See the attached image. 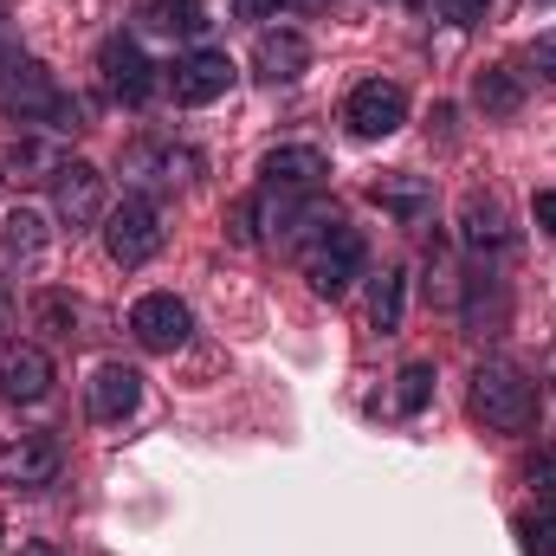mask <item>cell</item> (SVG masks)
<instances>
[{
  "label": "cell",
  "instance_id": "cell-14",
  "mask_svg": "<svg viewBox=\"0 0 556 556\" xmlns=\"http://www.w3.org/2000/svg\"><path fill=\"white\" fill-rule=\"evenodd\" d=\"M304 65H311V39H304V33H291V26L260 33V46H253V72H260L266 85H291V78H304Z\"/></svg>",
  "mask_w": 556,
  "mask_h": 556
},
{
  "label": "cell",
  "instance_id": "cell-1",
  "mask_svg": "<svg viewBox=\"0 0 556 556\" xmlns=\"http://www.w3.org/2000/svg\"><path fill=\"white\" fill-rule=\"evenodd\" d=\"M0 111L20 117V124H46V130H59V137L85 130V104H78L72 91H59V78H52L39 59H26V52H13V46H0Z\"/></svg>",
  "mask_w": 556,
  "mask_h": 556
},
{
  "label": "cell",
  "instance_id": "cell-26",
  "mask_svg": "<svg viewBox=\"0 0 556 556\" xmlns=\"http://www.w3.org/2000/svg\"><path fill=\"white\" fill-rule=\"evenodd\" d=\"M525 479H531L538 498H556V446H538V453L525 459Z\"/></svg>",
  "mask_w": 556,
  "mask_h": 556
},
{
  "label": "cell",
  "instance_id": "cell-13",
  "mask_svg": "<svg viewBox=\"0 0 556 556\" xmlns=\"http://www.w3.org/2000/svg\"><path fill=\"white\" fill-rule=\"evenodd\" d=\"M260 175H266V188L317 194V188H324V175H330V162H324V149H311V142H285V149H273V155L260 162Z\"/></svg>",
  "mask_w": 556,
  "mask_h": 556
},
{
  "label": "cell",
  "instance_id": "cell-9",
  "mask_svg": "<svg viewBox=\"0 0 556 556\" xmlns=\"http://www.w3.org/2000/svg\"><path fill=\"white\" fill-rule=\"evenodd\" d=\"M52 214L78 233V227H91V220H104L111 207H104V175L91 168V162H59V175H52Z\"/></svg>",
  "mask_w": 556,
  "mask_h": 556
},
{
  "label": "cell",
  "instance_id": "cell-12",
  "mask_svg": "<svg viewBox=\"0 0 556 556\" xmlns=\"http://www.w3.org/2000/svg\"><path fill=\"white\" fill-rule=\"evenodd\" d=\"M137 402H142V376L130 363H98L91 369V382H85L91 420H124V415H137Z\"/></svg>",
  "mask_w": 556,
  "mask_h": 556
},
{
  "label": "cell",
  "instance_id": "cell-17",
  "mask_svg": "<svg viewBox=\"0 0 556 556\" xmlns=\"http://www.w3.org/2000/svg\"><path fill=\"white\" fill-rule=\"evenodd\" d=\"M59 142L33 137V130H20V137H7V181H20V188H33V181H52L59 175Z\"/></svg>",
  "mask_w": 556,
  "mask_h": 556
},
{
  "label": "cell",
  "instance_id": "cell-18",
  "mask_svg": "<svg viewBox=\"0 0 556 556\" xmlns=\"http://www.w3.org/2000/svg\"><path fill=\"white\" fill-rule=\"evenodd\" d=\"M142 33H162V39H201L214 20H207V7L201 0H149L137 13Z\"/></svg>",
  "mask_w": 556,
  "mask_h": 556
},
{
  "label": "cell",
  "instance_id": "cell-19",
  "mask_svg": "<svg viewBox=\"0 0 556 556\" xmlns=\"http://www.w3.org/2000/svg\"><path fill=\"white\" fill-rule=\"evenodd\" d=\"M46 247H52V227H46V214H33V207H13V214L0 220V253H7L13 266H33Z\"/></svg>",
  "mask_w": 556,
  "mask_h": 556
},
{
  "label": "cell",
  "instance_id": "cell-22",
  "mask_svg": "<svg viewBox=\"0 0 556 556\" xmlns=\"http://www.w3.org/2000/svg\"><path fill=\"white\" fill-rule=\"evenodd\" d=\"M402 311H408V273H402V266H389V273L376 278L369 317H376V330H382V337H395V330H402Z\"/></svg>",
  "mask_w": 556,
  "mask_h": 556
},
{
  "label": "cell",
  "instance_id": "cell-32",
  "mask_svg": "<svg viewBox=\"0 0 556 556\" xmlns=\"http://www.w3.org/2000/svg\"><path fill=\"white\" fill-rule=\"evenodd\" d=\"M408 7H415V13H420V7H427V0H408Z\"/></svg>",
  "mask_w": 556,
  "mask_h": 556
},
{
  "label": "cell",
  "instance_id": "cell-23",
  "mask_svg": "<svg viewBox=\"0 0 556 556\" xmlns=\"http://www.w3.org/2000/svg\"><path fill=\"white\" fill-rule=\"evenodd\" d=\"M33 324H39L46 337H78L85 311H78V298H72V291H39V298H33Z\"/></svg>",
  "mask_w": 556,
  "mask_h": 556
},
{
  "label": "cell",
  "instance_id": "cell-30",
  "mask_svg": "<svg viewBox=\"0 0 556 556\" xmlns=\"http://www.w3.org/2000/svg\"><path fill=\"white\" fill-rule=\"evenodd\" d=\"M278 13H317V7H330V0H273Z\"/></svg>",
  "mask_w": 556,
  "mask_h": 556
},
{
  "label": "cell",
  "instance_id": "cell-31",
  "mask_svg": "<svg viewBox=\"0 0 556 556\" xmlns=\"http://www.w3.org/2000/svg\"><path fill=\"white\" fill-rule=\"evenodd\" d=\"M13 556H59V551H52V544H20Z\"/></svg>",
  "mask_w": 556,
  "mask_h": 556
},
{
  "label": "cell",
  "instance_id": "cell-15",
  "mask_svg": "<svg viewBox=\"0 0 556 556\" xmlns=\"http://www.w3.org/2000/svg\"><path fill=\"white\" fill-rule=\"evenodd\" d=\"M459 240H466L472 253H505V247H511L505 207H498L492 194H466V201H459Z\"/></svg>",
  "mask_w": 556,
  "mask_h": 556
},
{
  "label": "cell",
  "instance_id": "cell-5",
  "mask_svg": "<svg viewBox=\"0 0 556 556\" xmlns=\"http://www.w3.org/2000/svg\"><path fill=\"white\" fill-rule=\"evenodd\" d=\"M233 78H240V65L227 59V52H214V46H201V52H188V59H175L168 65V98L175 104H188V111H201V104H214V98H227L233 91Z\"/></svg>",
  "mask_w": 556,
  "mask_h": 556
},
{
  "label": "cell",
  "instance_id": "cell-6",
  "mask_svg": "<svg viewBox=\"0 0 556 556\" xmlns=\"http://www.w3.org/2000/svg\"><path fill=\"white\" fill-rule=\"evenodd\" d=\"M343 124H350L363 142L395 137V130L408 124V91H402L395 78H363V85L343 98Z\"/></svg>",
  "mask_w": 556,
  "mask_h": 556
},
{
  "label": "cell",
  "instance_id": "cell-29",
  "mask_svg": "<svg viewBox=\"0 0 556 556\" xmlns=\"http://www.w3.org/2000/svg\"><path fill=\"white\" fill-rule=\"evenodd\" d=\"M531 214H538V227H544V233L556 240V188H544V194L531 201Z\"/></svg>",
  "mask_w": 556,
  "mask_h": 556
},
{
  "label": "cell",
  "instance_id": "cell-2",
  "mask_svg": "<svg viewBox=\"0 0 556 556\" xmlns=\"http://www.w3.org/2000/svg\"><path fill=\"white\" fill-rule=\"evenodd\" d=\"M538 382L518 363H479L472 369V415L498 433H531L538 427Z\"/></svg>",
  "mask_w": 556,
  "mask_h": 556
},
{
  "label": "cell",
  "instance_id": "cell-25",
  "mask_svg": "<svg viewBox=\"0 0 556 556\" xmlns=\"http://www.w3.org/2000/svg\"><path fill=\"white\" fill-rule=\"evenodd\" d=\"M433 402V363H408L402 376H395V408L402 415H420Z\"/></svg>",
  "mask_w": 556,
  "mask_h": 556
},
{
  "label": "cell",
  "instance_id": "cell-11",
  "mask_svg": "<svg viewBox=\"0 0 556 556\" xmlns=\"http://www.w3.org/2000/svg\"><path fill=\"white\" fill-rule=\"evenodd\" d=\"M0 395L7 402H46L52 395V356L39 343H0Z\"/></svg>",
  "mask_w": 556,
  "mask_h": 556
},
{
  "label": "cell",
  "instance_id": "cell-3",
  "mask_svg": "<svg viewBox=\"0 0 556 556\" xmlns=\"http://www.w3.org/2000/svg\"><path fill=\"white\" fill-rule=\"evenodd\" d=\"M298 260H304V278H311L317 298H343V291L363 278V266H369V240H363L356 227L330 220V227H317V233L298 247Z\"/></svg>",
  "mask_w": 556,
  "mask_h": 556
},
{
  "label": "cell",
  "instance_id": "cell-21",
  "mask_svg": "<svg viewBox=\"0 0 556 556\" xmlns=\"http://www.w3.org/2000/svg\"><path fill=\"white\" fill-rule=\"evenodd\" d=\"M369 201H376L382 214H395V220L415 227L420 214H427V181H420V175H382V181L369 188Z\"/></svg>",
  "mask_w": 556,
  "mask_h": 556
},
{
  "label": "cell",
  "instance_id": "cell-27",
  "mask_svg": "<svg viewBox=\"0 0 556 556\" xmlns=\"http://www.w3.org/2000/svg\"><path fill=\"white\" fill-rule=\"evenodd\" d=\"M525 65H531L538 78H551V85H556V26H551V33H538V39H531V52H525Z\"/></svg>",
  "mask_w": 556,
  "mask_h": 556
},
{
  "label": "cell",
  "instance_id": "cell-16",
  "mask_svg": "<svg viewBox=\"0 0 556 556\" xmlns=\"http://www.w3.org/2000/svg\"><path fill=\"white\" fill-rule=\"evenodd\" d=\"M124 168L130 175H142V181H194L201 175V155L194 149H168V142H137L130 155H124Z\"/></svg>",
  "mask_w": 556,
  "mask_h": 556
},
{
  "label": "cell",
  "instance_id": "cell-10",
  "mask_svg": "<svg viewBox=\"0 0 556 556\" xmlns=\"http://www.w3.org/2000/svg\"><path fill=\"white\" fill-rule=\"evenodd\" d=\"M59 466H65V453H59L52 433H20V440L0 446V485H13V492H39V485H52Z\"/></svg>",
  "mask_w": 556,
  "mask_h": 556
},
{
  "label": "cell",
  "instance_id": "cell-20",
  "mask_svg": "<svg viewBox=\"0 0 556 556\" xmlns=\"http://www.w3.org/2000/svg\"><path fill=\"white\" fill-rule=\"evenodd\" d=\"M472 104H479L485 117H511V111L525 104V78H518L511 65H485V72L472 78Z\"/></svg>",
  "mask_w": 556,
  "mask_h": 556
},
{
  "label": "cell",
  "instance_id": "cell-28",
  "mask_svg": "<svg viewBox=\"0 0 556 556\" xmlns=\"http://www.w3.org/2000/svg\"><path fill=\"white\" fill-rule=\"evenodd\" d=\"M440 13H446L453 26H479V20L492 13V0H440Z\"/></svg>",
  "mask_w": 556,
  "mask_h": 556
},
{
  "label": "cell",
  "instance_id": "cell-24",
  "mask_svg": "<svg viewBox=\"0 0 556 556\" xmlns=\"http://www.w3.org/2000/svg\"><path fill=\"white\" fill-rule=\"evenodd\" d=\"M518 544L525 556H556V498H538V511L518 518Z\"/></svg>",
  "mask_w": 556,
  "mask_h": 556
},
{
  "label": "cell",
  "instance_id": "cell-7",
  "mask_svg": "<svg viewBox=\"0 0 556 556\" xmlns=\"http://www.w3.org/2000/svg\"><path fill=\"white\" fill-rule=\"evenodd\" d=\"M130 337H137L142 350H155V356H175L194 337V311L175 291H149V298L130 304Z\"/></svg>",
  "mask_w": 556,
  "mask_h": 556
},
{
  "label": "cell",
  "instance_id": "cell-8",
  "mask_svg": "<svg viewBox=\"0 0 556 556\" xmlns=\"http://www.w3.org/2000/svg\"><path fill=\"white\" fill-rule=\"evenodd\" d=\"M98 78H104V91L117 98V104H149L155 98V65L142 59L137 39H124V33H111L104 46H98Z\"/></svg>",
  "mask_w": 556,
  "mask_h": 556
},
{
  "label": "cell",
  "instance_id": "cell-4",
  "mask_svg": "<svg viewBox=\"0 0 556 556\" xmlns=\"http://www.w3.org/2000/svg\"><path fill=\"white\" fill-rule=\"evenodd\" d=\"M104 253L117 266H149L162 253V214H155V201L130 194V201H117L104 214Z\"/></svg>",
  "mask_w": 556,
  "mask_h": 556
}]
</instances>
